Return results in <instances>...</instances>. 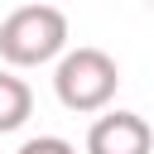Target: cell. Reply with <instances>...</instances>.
I'll return each mask as SVG.
<instances>
[{
	"mask_svg": "<svg viewBox=\"0 0 154 154\" xmlns=\"http://www.w3.org/2000/svg\"><path fill=\"white\" fill-rule=\"evenodd\" d=\"M149 149H154V130L135 111H106L87 130V154H149Z\"/></svg>",
	"mask_w": 154,
	"mask_h": 154,
	"instance_id": "obj_3",
	"label": "cell"
},
{
	"mask_svg": "<svg viewBox=\"0 0 154 154\" xmlns=\"http://www.w3.org/2000/svg\"><path fill=\"white\" fill-rule=\"evenodd\" d=\"M116 87H120V67H116V58L101 53V48H72V53H63L58 67H53V91H58V101H63L67 111H77V116L106 111L111 96H116Z\"/></svg>",
	"mask_w": 154,
	"mask_h": 154,
	"instance_id": "obj_2",
	"label": "cell"
},
{
	"mask_svg": "<svg viewBox=\"0 0 154 154\" xmlns=\"http://www.w3.org/2000/svg\"><path fill=\"white\" fill-rule=\"evenodd\" d=\"M67 53V14L58 5H19L0 24V58L10 67H43Z\"/></svg>",
	"mask_w": 154,
	"mask_h": 154,
	"instance_id": "obj_1",
	"label": "cell"
},
{
	"mask_svg": "<svg viewBox=\"0 0 154 154\" xmlns=\"http://www.w3.org/2000/svg\"><path fill=\"white\" fill-rule=\"evenodd\" d=\"M29 116H34V91H29V82L0 67V135H14Z\"/></svg>",
	"mask_w": 154,
	"mask_h": 154,
	"instance_id": "obj_4",
	"label": "cell"
},
{
	"mask_svg": "<svg viewBox=\"0 0 154 154\" xmlns=\"http://www.w3.org/2000/svg\"><path fill=\"white\" fill-rule=\"evenodd\" d=\"M149 5H154V0H149Z\"/></svg>",
	"mask_w": 154,
	"mask_h": 154,
	"instance_id": "obj_6",
	"label": "cell"
},
{
	"mask_svg": "<svg viewBox=\"0 0 154 154\" xmlns=\"http://www.w3.org/2000/svg\"><path fill=\"white\" fill-rule=\"evenodd\" d=\"M14 154H77V149H72L63 135H38V140H24Z\"/></svg>",
	"mask_w": 154,
	"mask_h": 154,
	"instance_id": "obj_5",
	"label": "cell"
}]
</instances>
